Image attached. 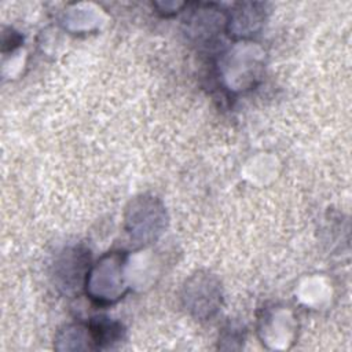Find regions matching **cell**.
Segmentation results:
<instances>
[{"label": "cell", "instance_id": "cell-1", "mask_svg": "<svg viewBox=\"0 0 352 352\" xmlns=\"http://www.w3.org/2000/svg\"><path fill=\"white\" fill-rule=\"evenodd\" d=\"M89 337L96 348L110 346L121 338V326L116 322H109L104 319L92 322L89 324Z\"/></svg>", "mask_w": 352, "mask_h": 352}]
</instances>
